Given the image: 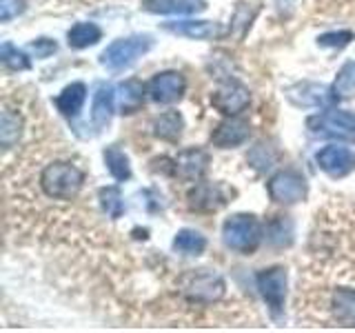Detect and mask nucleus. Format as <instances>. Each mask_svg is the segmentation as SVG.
<instances>
[{"label":"nucleus","instance_id":"1","mask_svg":"<svg viewBox=\"0 0 355 333\" xmlns=\"http://www.w3.org/2000/svg\"><path fill=\"white\" fill-rule=\"evenodd\" d=\"M85 185V173L71 162H51L40 173V189L53 200H73Z\"/></svg>","mask_w":355,"mask_h":333},{"label":"nucleus","instance_id":"2","mask_svg":"<svg viewBox=\"0 0 355 333\" xmlns=\"http://www.w3.org/2000/svg\"><path fill=\"white\" fill-rule=\"evenodd\" d=\"M264 229L260 220L249 214H236L225 220L222 225V240L229 249L240 251V253H251L258 249L262 242Z\"/></svg>","mask_w":355,"mask_h":333},{"label":"nucleus","instance_id":"3","mask_svg":"<svg viewBox=\"0 0 355 333\" xmlns=\"http://www.w3.org/2000/svg\"><path fill=\"white\" fill-rule=\"evenodd\" d=\"M151 47H153L151 36H129V38L114 40L103 51V56H100V65L111 71H120L125 67L133 65L138 58H142Z\"/></svg>","mask_w":355,"mask_h":333},{"label":"nucleus","instance_id":"4","mask_svg":"<svg viewBox=\"0 0 355 333\" xmlns=\"http://www.w3.org/2000/svg\"><path fill=\"white\" fill-rule=\"evenodd\" d=\"M225 280L218 273L211 271H189L180 278V291L191 300V302L200 305H211L225 296Z\"/></svg>","mask_w":355,"mask_h":333},{"label":"nucleus","instance_id":"5","mask_svg":"<svg viewBox=\"0 0 355 333\" xmlns=\"http://www.w3.org/2000/svg\"><path fill=\"white\" fill-rule=\"evenodd\" d=\"M286 269L284 266H269L255 273V287H258L260 296L264 298L266 307H269L273 318H280L284 311L286 300Z\"/></svg>","mask_w":355,"mask_h":333},{"label":"nucleus","instance_id":"6","mask_svg":"<svg viewBox=\"0 0 355 333\" xmlns=\"http://www.w3.org/2000/svg\"><path fill=\"white\" fill-rule=\"evenodd\" d=\"M266 191H269L271 200L280 205H295L302 203L309 194V187L304 176L295 169H284L277 171L269 182H266Z\"/></svg>","mask_w":355,"mask_h":333},{"label":"nucleus","instance_id":"7","mask_svg":"<svg viewBox=\"0 0 355 333\" xmlns=\"http://www.w3.org/2000/svg\"><path fill=\"white\" fill-rule=\"evenodd\" d=\"M306 129L313 136H338V138H355V114L340 109L322 111L318 116L306 120Z\"/></svg>","mask_w":355,"mask_h":333},{"label":"nucleus","instance_id":"8","mask_svg":"<svg viewBox=\"0 0 355 333\" xmlns=\"http://www.w3.org/2000/svg\"><path fill=\"white\" fill-rule=\"evenodd\" d=\"M286 98L295 107H333L340 100L333 87L322 83H297L286 87Z\"/></svg>","mask_w":355,"mask_h":333},{"label":"nucleus","instance_id":"9","mask_svg":"<svg viewBox=\"0 0 355 333\" xmlns=\"http://www.w3.org/2000/svg\"><path fill=\"white\" fill-rule=\"evenodd\" d=\"M184 89H187V80L180 71H162V74H155L147 83V96L153 103L171 105L182 98Z\"/></svg>","mask_w":355,"mask_h":333},{"label":"nucleus","instance_id":"10","mask_svg":"<svg viewBox=\"0 0 355 333\" xmlns=\"http://www.w3.org/2000/svg\"><path fill=\"white\" fill-rule=\"evenodd\" d=\"M249 103H251L249 89L240 85L238 80L225 83L218 92H214V96H211V105L225 116H238L240 111L249 107Z\"/></svg>","mask_w":355,"mask_h":333},{"label":"nucleus","instance_id":"11","mask_svg":"<svg viewBox=\"0 0 355 333\" xmlns=\"http://www.w3.org/2000/svg\"><path fill=\"white\" fill-rule=\"evenodd\" d=\"M315 162L322 171L331 178H344L355 169V151L349 147H338V144H329V147L320 149L315 155Z\"/></svg>","mask_w":355,"mask_h":333},{"label":"nucleus","instance_id":"12","mask_svg":"<svg viewBox=\"0 0 355 333\" xmlns=\"http://www.w3.org/2000/svg\"><path fill=\"white\" fill-rule=\"evenodd\" d=\"M209 153L205 149H184L173 158V173L184 182L200 180L209 169Z\"/></svg>","mask_w":355,"mask_h":333},{"label":"nucleus","instance_id":"13","mask_svg":"<svg viewBox=\"0 0 355 333\" xmlns=\"http://www.w3.org/2000/svg\"><path fill=\"white\" fill-rule=\"evenodd\" d=\"M162 27L171 33H178V36L196 38V40H218L227 33V29L220 22H211V20H173V22H164Z\"/></svg>","mask_w":355,"mask_h":333},{"label":"nucleus","instance_id":"14","mask_svg":"<svg viewBox=\"0 0 355 333\" xmlns=\"http://www.w3.org/2000/svg\"><path fill=\"white\" fill-rule=\"evenodd\" d=\"M331 320L340 327H355V289L338 287L329 296Z\"/></svg>","mask_w":355,"mask_h":333},{"label":"nucleus","instance_id":"15","mask_svg":"<svg viewBox=\"0 0 355 333\" xmlns=\"http://www.w3.org/2000/svg\"><path fill=\"white\" fill-rule=\"evenodd\" d=\"M251 133L249 122H244L236 116H229L227 120H222L220 125L211 133V142L220 149H231V147H240L242 142H247Z\"/></svg>","mask_w":355,"mask_h":333},{"label":"nucleus","instance_id":"16","mask_svg":"<svg viewBox=\"0 0 355 333\" xmlns=\"http://www.w3.org/2000/svg\"><path fill=\"white\" fill-rule=\"evenodd\" d=\"M142 9L160 16H191L202 14L207 0H142Z\"/></svg>","mask_w":355,"mask_h":333},{"label":"nucleus","instance_id":"17","mask_svg":"<svg viewBox=\"0 0 355 333\" xmlns=\"http://www.w3.org/2000/svg\"><path fill=\"white\" fill-rule=\"evenodd\" d=\"M116 109V89L109 83H100L96 94H94V107H92V122L96 129H105L111 116H114Z\"/></svg>","mask_w":355,"mask_h":333},{"label":"nucleus","instance_id":"18","mask_svg":"<svg viewBox=\"0 0 355 333\" xmlns=\"http://www.w3.org/2000/svg\"><path fill=\"white\" fill-rule=\"evenodd\" d=\"M189 205L196 211H216L227 203V196L220 185H198L189 191Z\"/></svg>","mask_w":355,"mask_h":333},{"label":"nucleus","instance_id":"19","mask_svg":"<svg viewBox=\"0 0 355 333\" xmlns=\"http://www.w3.org/2000/svg\"><path fill=\"white\" fill-rule=\"evenodd\" d=\"M85 98H87L85 83H71V85H67L58 96H55V109H58L62 116L73 118L78 111L83 109Z\"/></svg>","mask_w":355,"mask_h":333},{"label":"nucleus","instance_id":"20","mask_svg":"<svg viewBox=\"0 0 355 333\" xmlns=\"http://www.w3.org/2000/svg\"><path fill=\"white\" fill-rule=\"evenodd\" d=\"M182 129H184V120L178 111H166V114L153 120V136L166 142H175L182 136Z\"/></svg>","mask_w":355,"mask_h":333},{"label":"nucleus","instance_id":"21","mask_svg":"<svg viewBox=\"0 0 355 333\" xmlns=\"http://www.w3.org/2000/svg\"><path fill=\"white\" fill-rule=\"evenodd\" d=\"M100 38H103V29L96 22H78V25L67 31V42H69L71 49H87L96 44Z\"/></svg>","mask_w":355,"mask_h":333},{"label":"nucleus","instance_id":"22","mask_svg":"<svg viewBox=\"0 0 355 333\" xmlns=\"http://www.w3.org/2000/svg\"><path fill=\"white\" fill-rule=\"evenodd\" d=\"M144 94H147V85H140L138 80H127L118 87V105L122 114H133L144 103Z\"/></svg>","mask_w":355,"mask_h":333},{"label":"nucleus","instance_id":"23","mask_svg":"<svg viewBox=\"0 0 355 333\" xmlns=\"http://www.w3.org/2000/svg\"><path fill=\"white\" fill-rule=\"evenodd\" d=\"M173 249L184 255H200L207 249V238L200 231L180 229L173 238Z\"/></svg>","mask_w":355,"mask_h":333},{"label":"nucleus","instance_id":"24","mask_svg":"<svg viewBox=\"0 0 355 333\" xmlns=\"http://www.w3.org/2000/svg\"><path fill=\"white\" fill-rule=\"evenodd\" d=\"M105 164L109 173L116 178L118 182H125L131 178V166H129V158L125 155V151H120L118 147H109L105 149Z\"/></svg>","mask_w":355,"mask_h":333},{"label":"nucleus","instance_id":"25","mask_svg":"<svg viewBox=\"0 0 355 333\" xmlns=\"http://www.w3.org/2000/svg\"><path fill=\"white\" fill-rule=\"evenodd\" d=\"M98 198L109 218H114V220L122 218V214H125V200H122L120 187H103L98 191Z\"/></svg>","mask_w":355,"mask_h":333},{"label":"nucleus","instance_id":"26","mask_svg":"<svg viewBox=\"0 0 355 333\" xmlns=\"http://www.w3.org/2000/svg\"><path fill=\"white\" fill-rule=\"evenodd\" d=\"M20 127H22L20 116L14 114L11 109H5L3 111V122H0V142H3L5 149H11V147H14V142H18Z\"/></svg>","mask_w":355,"mask_h":333},{"label":"nucleus","instance_id":"27","mask_svg":"<svg viewBox=\"0 0 355 333\" xmlns=\"http://www.w3.org/2000/svg\"><path fill=\"white\" fill-rule=\"evenodd\" d=\"M333 92L340 100H349L355 96V62H347L338 71L336 83H333Z\"/></svg>","mask_w":355,"mask_h":333},{"label":"nucleus","instance_id":"28","mask_svg":"<svg viewBox=\"0 0 355 333\" xmlns=\"http://www.w3.org/2000/svg\"><path fill=\"white\" fill-rule=\"evenodd\" d=\"M0 60H3V65L9 71H27L31 67V60L27 58V53L16 49L11 42H5L3 47H0Z\"/></svg>","mask_w":355,"mask_h":333},{"label":"nucleus","instance_id":"29","mask_svg":"<svg viewBox=\"0 0 355 333\" xmlns=\"http://www.w3.org/2000/svg\"><path fill=\"white\" fill-rule=\"evenodd\" d=\"M266 233H269V240L277 244V247H288V244L293 242V225H291V220H286V218L273 220Z\"/></svg>","mask_w":355,"mask_h":333},{"label":"nucleus","instance_id":"30","mask_svg":"<svg viewBox=\"0 0 355 333\" xmlns=\"http://www.w3.org/2000/svg\"><path fill=\"white\" fill-rule=\"evenodd\" d=\"M353 40V31H329V33H322L318 38V44L322 47H347V44Z\"/></svg>","mask_w":355,"mask_h":333},{"label":"nucleus","instance_id":"31","mask_svg":"<svg viewBox=\"0 0 355 333\" xmlns=\"http://www.w3.org/2000/svg\"><path fill=\"white\" fill-rule=\"evenodd\" d=\"M253 151H258V153H260V158H258V155H249V160H251V164L255 166V169H260V171L271 169L273 162H275V153H271V151H269V147H266L264 142L255 144Z\"/></svg>","mask_w":355,"mask_h":333},{"label":"nucleus","instance_id":"32","mask_svg":"<svg viewBox=\"0 0 355 333\" xmlns=\"http://www.w3.org/2000/svg\"><path fill=\"white\" fill-rule=\"evenodd\" d=\"M25 9V0H0V20L9 22Z\"/></svg>","mask_w":355,"mask_h":333},{"label":"nucleus","instance_id":"33","mask_svg":"<svg viewBox=\"0 0 355 333\" xmlns=\"http://www.w3.org/2000/svg\"><path fill=\"white\" fill-rule=\"evenodd\" d=\"M29 49L33 51L36 58H49V56L55 53V49H58V44H55V40H49V38H38L29 44Z\"/></svg>","mask_w":355,"mask_h":333}]
</instances>
